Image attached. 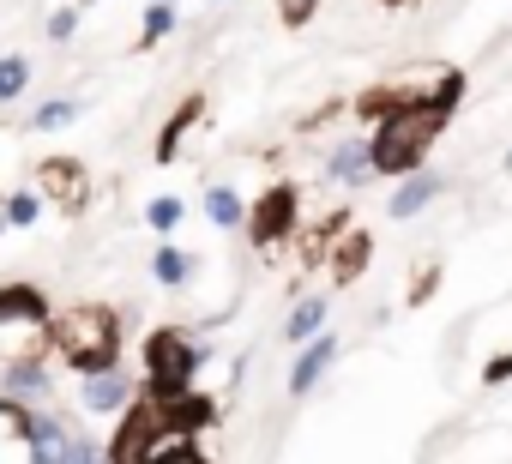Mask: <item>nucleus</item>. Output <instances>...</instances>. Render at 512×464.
<instances>
[{
	"mask_svg": "<svg viewBox=\"0 0 512 464\" xmlns=\"http://www.w3.org/2000/svg\"><path fill=\"white\" fill-rule=\"evenodd\" d=\"M49 344L61 350L67 368L79 374H109L121 362V314L103 308V302H79L67 308L55 326H49Z\"/></svg>",
	"mask_w": 512,
	"mask_h": 464,
	"instance_id": "f257e3e1",
	"label": "nucleus"
},
{
	"mask_svg": "<svg viewBox=\"0 0 512 464\" xmlns=\"http://www.w3.org/2000/svg\"><path fill=\"white\" fill-rule=\"evenodd\" d=\"M199 362H205V344H193L175 326H157L145 338V398H157V404L187 398L193 380H199Z\"/></svg>",
	"mask_w": 512,
	"mask_h": 464,
	"instance_id": "f03ea898",
	"label": "nucleus"
},
{
	"mask_svg": "<svg viewBox=\"0 0 512 464\" xmlns=\"http://www.w3.org/2000/svg\"><path fill=\"white\" fill-rule=\"evenodd\" d=\"M49 302L31 284H0V362H37V350L49 344Z\"/></svg>",
	"mask_w": 512,
	"mask_h": 464,
	"instance_id": "7ed1b4c3",
	"label": "nucleus"
},
{
	"mask_svg": "<svg viewBox=\"0 0 512 464\" xmlns=\"http://www.w3.org/2000/svg\"><path fill=\"white\" fill-rule=\"evenodd\" d=\"M163 434H169V428H163V404L139 392V398L121 410V428H115L109 464H145V458H151V446H157Z\"/></svg>",
	"mask_w": 512,
	"mask_h": 464,
	"instance_id": "20e7f679",
	"label": "nucleus"
},
{
	"mask_svg": "<svg viewBox=\"0 0 512 464\" xmlns=\"http://www.w3.org/2000/svg\"><path fill=\"white\" fill-rule=\"evenodd\" d=\"M247 236H253V248H278L284 236H296V187L290 181L260 193V205L247 211Z\"/></svg>",
	"mask_w": 512,
	"mask_h": 464,
	"instance_id": "39448f33",
	"label": "nucleus"
},
{
	"mask_svg": "<svg viewBox=\"0 0 512 464\" xmlns=\"http://www.w3.org/2000/svg\"><path fill=\"white\" fill-rule=\"evenodd\" d=\"M326 181L332 187H368L374 181V139L368 133H350L326 151Z\"/></svg>",
	"mask_w": 512,
	"mask_h": 464,
	"instance_id": "423d86ee",
	"label": "nucleus"
},
{
	"mask_svg": "<svg viewBox=\"0 0 512 464\" xmlns=\"http://www.w3.org/2000/svg\"><path fill=\"white\" fill-rule=\"evenodd\" d=\"M446 193V175H434V169H416V175H404L398 187H392V199H386V217L392 223H410V217H422L434 199Z\"/></svg>",
	"mask_w": 512,
	"mask_h": 464,
	"instance_id": "0eeeda50",
	"label": "nucleus"
},
{
	"mask_svg": "<svg viewBox=\"0 0 512 464\" xmlns=\"http://www.w3.org/2000/svg\"><path fill=\"white\" fill-rule=\"evenodd\" d=\"M338 350H344V344H338V332H320L314 344H302V350H296V368H290V398H308V392L332 374Z\"/></svg>",
	"mask_w": 512,
	"mask_h": 464,
	"instance_id": "6e6552de",
	"label": "nucleus"
},
{
	"mask_svg": "<svg viewBox=\"0 0 512 464\" xmlns=\"http://www.w3.org/2000/svg\"><path fill=\"white\" fill-rule=\"evenodd\" d=\"M37 187H49V199H55L61 211H85V199H91V181H85V169H79L73 157H49V163L37 169Z\"/></svg>",
	"mask_w": 512,
	"mask_h": 464,
	"instance_id": "1a4fd4ad",
	"label": "nucleus"
},
{
	"mask_svg": "<svg viewBox=\"0 0 512 464\" xmlns=\"http://www.w3.org/2000/svg\"><path fill=\"white\" fill-rule=\"evenodd\" d=\"M133 398H139V386H133L127 374H115V368H109V374H85V386H79V404L97 410V416H121Z\"/></svg>",
	"mask_w": 512,
	"mask_h": 464,
	"instance_id": "9d476101",
	"label": "nucleus"
},
{
	"mask_svg": "<svg viewBox=\"0 0 512 464\" xmlns=\"http://www.w3.org/2000/svg\"><path fill=\"white\" fill-rule=\"evenodd\" d=\"M326 320H332V296H302L296 308H290V320H284V344H314L320 332H326Z\"/></svg>",
	"mask_w": 512,
	"mask_h": 464,
	"instance_id": "9b49d317",
	"label": "nucleus"
},
{
	"mask_svg": "<svg viewBox=\"0 0 512 464\" xmlns=\"http://www.w3.org/2000/svg\"><path fill=\"white\" fill-rule=\"evenodd\" d=\"M211 416H217V410H211V398H199V392H187V398L163 404V428H169V434H187V440H193Z\"/></svg>",
	"mask_w": 512,
	"mask_h": 464,
	"instance_id": "f8f14e48",
	"label": "nucleus"
},
{
	"mask_svg": "<svg viewBox=\"0 0 512 464\" xmlns=\"http://www.w3.org/2000/svg\"><path fill=\"white\" fill-rule=\"evenodd\" d=\"M199 115H205V97H187V103H181V115H169V121H163V133H157V163H169V157L187 145V133H193V121H199Z\"/></svg>",
	"mask_w": 512,
	"mask_h": 464,
	"instance_id": "ddd939ff",
	"label": "nucleus"
},
{
	"mask_svg": "<svg viewBox=\"0 0 512 464\" xmlns=\"http://www.w3.org/2000/svg\"><path fill=\"white\" fill-rule=\"evenodd\" d=\"M0 392H7L13 404L49 398V374H43V362H13V368H7V380H0Z\"/></svg>",
	"mask_w": 512,
	"mask_h": 464,
	"instance_id": "4468645a",
	"label": "nucleus"
},
{
	"mask_svg": "<svg viewBox=\"0 0 512 464\" xmlns=\"http://www.w3.org/2000/svg\"><path fill=\"white\" fill-rule=\"evenodd\" d=\"M247 211H253V205H247L235 187H223V181H217V187H205V217H211L217 229H241V223H247Z\"/></svg>",
	"mask_w": 512,
	"mask_h": 464,
	"instance_id": "2eb2a0df",
	"label": "nucleus"
},
{
	"mask_svg": "<svg viewBox=\"0 0 512 464\" xmlns=\"http://www.w3.org/2000/svg\"><path fill=\"white\" fill-rule=\"evenodd\" d=\"M151 278H157V284H169V290H181V284L193 278V254H181L175 242H163V248L151 254Z\"/></svg>",
	"mask_w": 512,
	"mask_h": 464,
	"instance_id": "dca6fc26",
	"label": "nucleus"
},
{
	"mask_svg": "<svg viewBox=\"0 0 512 464\" xmlns=\"http://www.w3.org/2000/svg\"><path fill=\"white\" fill-rule=\"evenodd\" d=\"M145 464H205V452L187 440V434H163L157 446H151V458Z\"/></svg>",
	"mask_w": 512,
	"mask_h": 464,
	"instance_id": "f3484780",
	"label": "nucleus"
},
{
	"mask_svg": "<svg viewBox=\"0 0 512 464\" xmlns=\"http://www.w3.org/2000/svg\"><path fill=\"white\" fill-rule=\"evenodd\" d=\"M181 217H187V205H181L175 193H163V199H151V205H145V223L157 229V236H175Z\"/></svg>",
	"mask_w": 512,
	"mask_h": 464,
	"instance_id": "a211bd4d",
	"label": "nucleus"
},
{
	"mask_svg": "<svg viewBox=\"0 0 512 464\" xmlns=\"http://www.w3.org/2000/svg\"><path fill=\"white\" fill-rule=\"evenodd\" d=\"M25 85H31V61L25 55H7V61H0V103L25 97Z\"/></svg>",
	"mask_w": 512,
	"mask_h": 464,
	"instance_id": "6ab92c4d",
	"label": "nucleus"
},
{
	"mask_svg": "<svg viewBox=\"0 0 512 464\" xmlns=\"http://www.w3.org/2000/svg\"><path fill=\"white\" fill-rule=\"evenodd\" d=\"M175 31V7H169V0H157V7L145 13V31H139V49H151V43H163Z\"/></svg>",
	"mask_w": 512,
	"mask_h": 464,
	"instance_id": "aec40b11",
	"label": "nucleus"
},
{
	"mask_svg": "<svg viewBox=\"0 0 512 464\" xmlns=\"http://www.w3.org/2000/svg\"><path fill=\"white\" fill-rule=\"evenodd\" d=\"M73 115H79V103H67V97H61V103H43V109L31 115V127H37V133H55V127H67Z\"/></svg>",
	"mask_w": 512,
	"mask_h": 464,
	"instance_id": "412c9836",
	"label": "nucleus"
},
{
	"mask_svg": "<svg viewBox=\"0 0 512 464\" xmlns=\"http://www.w3.org/2000/svg\"><path fill=\"white\" fill-rule=\"evenodd\" d=\"M37 211H43V199H37V193H31V187H25V193H13V199H7V223H19V229H25V223H37Z\"/></svg>",
	"mask_w": 512,
	"mask_h": 464,
	"instance_id": "4be33fe9",
	"label": "nucleus"
},
{
	"mask_svg": "<svg viewBox=\"0 0 512 464\" xmlns=\"http://www.w3.org/2000/svg\"><path fill=\"white\" fill-rule=\"evenodd\" d=\"M482 380H488V386H506V380H512V350L488 356V362H482Z\"/></svg>",
	"mask_w": 512,
	"mask_h": 464,
	"instance_id": "5701e85b",
	"label": "nucleus"
},
{
	"mask_svg": "<svg viewBox=\"0 0 512 464\" xmlns=\"http://www.w3.org/2000/svg\"><path fill=\"white\" fill-rule=\"evenodd\" d=\"M314 7H320V0H278L284 25H308V19H314Z\"/></svg>",
	"mask_w": 512,
	"mask_h": 464,
	"instance_id": "b1692460",
	"label": "nucleus"
},
{
	"mask_svg": "<svg viewBox=\"0 0 512 464\" xmlns=\"http://www.w3.org/2000/svg\"><path fill=\"white\" fill-rule=\"evenodd\" d=\"M61 464H103V452H97L85 434H73V446H67V458H61Z\"/></svg>",
	"mask_w": 512,
	"mask_h": 464,
	"instance_id": "393cba45",
	"label": "nucleus"
},
{
	"mask_svg": "<svg viewBox=\"0 0 512 464\" xmlns=\"http://www.w3.org/2000/svg\"><path fill=\"white\" fill-rule=\"evenodd\" d=\"M73 25H79V13H55L49 19V37H73Z\"/></svg>",
	"mask_w": 512,
	"mask_h": 464,
	"instance_id": "a878e982",
	"label": "nucleus"
},
{
	"mask_svg": "<svg viewBox=\"0 0 512 464\" xmlns=\"http://www.w3.org/2000/svg\"><path fill=\"white\" fill-rule=\"evenodd\" d=\"M500 169H506V175H512V145H506V157H500Z\"/></svg>",
	"mask_w": 512,
	"mask_h": 464,
	"instance_id": "bb28decb",
	"label": "nucleus"
},
{
	"mask_svg": "<svg viewBox=\"0 0 512 464\" xmlns=\"http://www.w3.org/2000/svg\"><path fill=\"white\" fill-rule=\"evenodd\" d=\"M0 236H7V211H0Z\"/></svg>",
	"mask_w": 512,
	"mask_h": 464,
	"instance_id": "cd10ccee",
	"label": "nucleus"
},
{
	"mask_svg": "<svg viewBox=\"0 0 512 464\" xmlns=\"http://www.w3.org/2000/svg\"><path fill=\"white\" fill-rule=\"evenodd\" d=\"M169 7H175V0H169Z\"/></svg>",
	"mask_w": 512,
	"mask_h": 464,
	"instance_id": "c85d7f7f",
	"label": "nucleus"
}]
</instances>
